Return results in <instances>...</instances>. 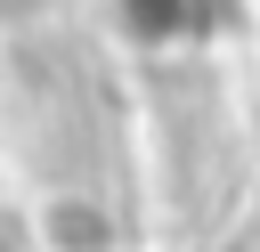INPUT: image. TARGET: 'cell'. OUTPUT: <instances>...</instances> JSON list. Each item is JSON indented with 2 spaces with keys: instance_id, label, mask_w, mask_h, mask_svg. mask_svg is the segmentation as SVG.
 Wrapping results in <instances>:
<instances>
[{
  "instance_id": "3957f363",
  "label": "cell",
  "mask_w": 260,
  "mask_h": 252,
  "mask_svg": "<svg viewBox=\"0 0 260 252\" xmlns=\"http://www.w3.org/2000/svg\"><path fill=\"white\" fill-rule=\"evenodd\" d=\"M49 0H0V24H24V16H41Z\"/></svg>"
},
{
  "instance_id": "7a4b0ae2",
  "label": "cell",
  "mask_w": 260,
  "mask_h": 252,
  "mask_svg": "<svg viewBox=\"0 0 260 252\" xmlns=\"http://www.w3.org/2000/svg\"><path fill=\"white\" fill-rule=\"evenodd\" d=\"M41 244H49V252H114L122 228H114L106 203H89V195H57V203H41Z\"/></svg>"
},
{
  "instance_id": "6da1fadb",
  "label": "cell",
  "mask_w": 260,
  "mask_h": 252,
  "mask_svg": "<svg viewBox=\"0 0 260 252\" xmlns=\"http://www.w3.org/2000/svg\"><path fill=\"white\" fill-rule=\"evenodd\" d=\"M228 16H236V0H114V24H122L138 49H187V41H211Z\"/></svg>"
}]
</instances>
